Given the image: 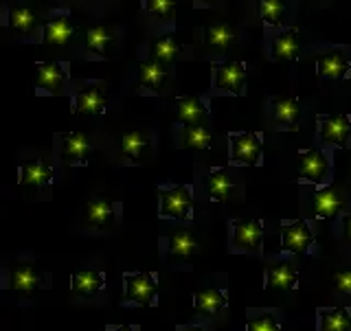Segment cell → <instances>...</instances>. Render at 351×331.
<instances>
[{
    "label": "cell",
    "instance_id": "31",
    "mask_svg": "<svg viewBox=\"0 0 351 331\" xmlns=\"http://www.w3.org/2000/svg\"><path fill=\"white\" fill-rule=\"evenodd\" d=\"M195 307L204 314H215L217 310H222V307L226 305V294L219 292L215 288H208V290H197L195 296Z\"/></svg>",
    "mask_w": 351,
    "mask_h": 331
},
{
    "label": "cell",
    "instance_id": "30",
    "mask_svg": "<svg viewBox=\"0 0 351 331\" xmlns=\"http://www.w3.org/2000/svg\"><path fill=\"white\" fill-rule=\"evenodd\" d=\"M237 40V33L226 27V25H213V27H206L204 29V42L206 47H213V49H219L224 51L228 49L230 44H235Z\"/></svg>",
    "mask_w": 351,
    "mask_h": 331
},
{
    "label": "cell",
    "instance_id": "14",
    "mask_svg": "<svg viewBox=\"0 0 351 331\" xmlns=\"http://www.w3.org/2000/svg\"><path fill=\"white\" fill-rule=\"evenodd\" d=\"M40 272L33 263H16L9 270V288L18 294H31L36 288H40Z\"/></svg>",
    "mask_w": 351,
    "mask_h": 331
},
{
    "label": "cell",
    "instance_id": "25",
    "mask_svg": "<svg viewBox=\"0 0 351 331\" xmlns=\"http://www.w3.org/2000/svg\"><path fill=\"white\" fill-rule=\"evenodd\" d=\"M145 147H149V136L145 132H130L121 138V156L132 164L141 162V154Z\"/></svg>",
    "mask_w": 351,
    "mask_h": 331
},
{
    "label": "cell",
    "instance_id": "3",
    "mask_svg": "<svg viewBox=\"0 0 351 331\" xmlns=\"http://www.w3.org/2000/svg\"><path fill=\"white\" fill-rule=\"evenodd\" d=\"M318 140L329 143V145H336L340 149L349 147V138H351V119L349 114H325L318 117Z\"/></svg>",
    "mask_w": 351,
    "mask_h": 331
},
{
    "label": "cell",
    "instance_id": "37",
    "mask_svg": "<svg viewBox=\"0 0 351 331\" xmlns=\"http://www.w3.org/2000/svg\"><path fill=\"white\" fill-rule=\"evenodd\" d=\"M336 290L343 292V294H351V270H345V272H338L336 274Z\"/></svg>",
    "mask_w": 351,
    "mask_h": 331
},
{
    "label": "cell",
    "instance_id": "16",
    "mask_svg": "<svg viewBox=\"0 0 351 331\" xmlns=\"http://www.w3.org/2000/svg\"><path fill=\"white\" fill-rule=\"evenodd\" d=\"M345 200L338 195V191H334L332 186H323L312 195V211L316 217L321 219H332L336 217L340 211H343Z\"/></svg>",
    "mask_w": 351,
    "mask_h": 331
},
{
    "label": "cell",
    "instance_id": "15",
    "mask_svg": "<svg viewBox=\"0 0 351 331\" xmlns=\"http://www.w3.org/2000/svg\"><path fill=\"white\" fill-rule=\"evenodd\" d=\"M38 71V88L49 95H60L64 82H66V73L64 66L60 62H40L36 64Z\"/></svg>",
    "mask_w": 351,
    "mask_h": 331
},
{
    "label": "cell",
    "instance_id": "7",
    "mask_svg": "<svg viewBox=\"0 0 351 331\" xmlns=\"http://www.w3.org/2000/svg\"><path fill=\"white\" fill-rule=\"evenodd\" d=\"M263 226L259 217H239L233 219V246L237 250L257 252L261 248Z\"/></svg>",
    "mask_w": 351,
    "mask_h": 331
},
{
    "label": "cell",
    "instance_id": "28",
    "mask_svg": "<svg viewBox=\"0 0 351 331\" xmlns=\"http://www.w3.org/2000/svg\"><path fill=\"white\" fill-rule=\"evenodd\" d=\"M9 27L11 31L22 33V36H29V33L38 27V18L29 7H11L9 9Z\"/></svg>",
    "mask_w": 351,
    "mask_h": 331
},
{
    "label": "cell",
    "instance_id": "24",
    "mask_svg": "<svg viewBox=\"0 0 351 331\" xmlns=\"http://www.w3.org/2000/svg\"><path fill=\"white\" fill-rule=\"evenodd\" d=\"M206 191L211 195V200L224 202L226 197L233 193V180L226 169H213L206 175Z\"/></svg>",
    "mask_w": 351,
    "mask_h": 331
},
{
    "label": "cell",
    "instance_id": "34",
    "mask_svg": "<svg viewBox=\"0 0 351 331\" xmlns=\"http://www.w3.org/2000/svg\"><path fill=\"white\" fill-rule=\"evenodd\" d=\"M112 40H114L112 33H110L106 27H93L90 31L86 33V49L97 53V55H101Z\"/></svg>",
    "mask_w": 351,
    "mask_h": 331
},
{
    "label": "cell",
    "instance_id": "33",
    "mask_svg": "<svg viewBox=\"0 0 351 331\" xmlns=\"http://www.w3.org/2000/svg\"><path fill=\"white\" fill-rule=\"evenodd\" d=\"M285 14V0H259V16L270 27L281 25V18Z\"/></svg>",
    "mask_w": 351,
    "mask_h": 331
},
{
    "label": "cell",
    "instance_id": "19",
    "mask_svg": "<svg viewBox=\"0 0 351 331\" xmlns=\"http://www.w3.org/2000/svg\"><path fill=\"white\" fill-rule=\"evenodd\" d=\"M114 204L108 200H90L84 211V224L93 228H110L114 224Z\"/></svg>",
    "mask_w": 351,
    "mask_h": 331
},
{
    "label": "cell",
    "instance_id": "29",
    "mask_svg": "<svg viewBox=\"0 0 351 331\" xmlns=\"http://www.w3.org/2000/svg\"><path fill=\"white\" fill-rule=\"evenodd\" d=\"M321 331H351V314L347 307L321 310Z\"/></svg>",
    "mask_w": 351,
    "mask_h": 331
},
{
    "label": "cell",
    "instance_id": "1",
    "mask_svg": "<svg viewBox=\"0 0 351 331\" xmlns=\"http://www.w3.org/2000/svg\"><path fill=\"white\" fill-rule=\"evenodd\" d=\"M160 217L169 219H186L193 208V197L186 184L160 186Z\"/></svg>",
    "mask_w": 351,
    "mask_h": 331
},
{
    "label": "cell",
    "instance_id": "13",
    "mask_svg": "<svg viewBox=\"0 0 351 331\" xmlns=\"http://www.w3.org/2000/svg\"><path fill=\"white\" fill-rule=\"evenodd\" d=\"M349 73V58L343 49H332L318 58V75L323 79H345Z\"/></svg>",
    "mask_w": 351,
    "mask_h": 331
},
{
    "label": "cell",
    "instance_id": "35",
    "mask_svg": "<svg viewBox=\"0 0 351 331\" xmlns=\"http://www.w3.org/2000/svg\"><path fill=\"white\" fill-rule=\"evenodd\" d=\"M246 331H281V327L272 314H261L257 318H250L246 323Z\"/></svg>",
    "mask_w": 351,
    "mask_h": 331
},
{
    "label": "cell",
    "instance_id": "27",
    "mask_svg": "<svg viewBox=\"0 0 351 331\" xmlns=\"http://www.w3.org/2000/svg\"><path fill=\"white\" fill-rule=\"evenodd\" d=\"M182 51V47L178 42H173L167 36H160V38H154L149 42V58L154 62H160V64H167L171 60H176V55Z\"/></svg>",
    "mask_w": 351,
    "mask_h": 331
},
{
    "label": "cell",
    "instance_id": "32",
    "mask_svg": "<svg viewBox=\"0 0 351 331\" xmlns=\"http://www.w3.org/2000/svg\"><path fill=\"white\" fill-rule=\"evenodd\" d=\"M211 145V132L202 125H184L182 147L184 149H208Z\"/></svg>",
    "mask_w": 351,
    "mask_h": 331
},
{
    "label": "cell",
    "instance_id": "18",
    "mask_svg": "<svg viewBox=\"0 0 351 331\" xmlns=\"http://www.w3.org/2000/svg\"><path fill=\"white\" fill-rule=\"evenodd\" d=\"M301 49V36L296 29L281 31L277 38L270 44V53L274 60H283V62H292L296 60V53Z\"/></svg>",
    "mask_w": 351,
    "mask_h": 331
},
{
    "label": "cell",
    "instance_id": "26",
    "mask_svg": "<svg viewBox=\"0 0 351 331\" xmlns=\"http://www.w3.org/2000/svg\"><path fill=\"white\" fill-rule=\"evenodd\" d=\"M165 77H167V71H165V66L160 62H143L138 66V79L136 84L141 88H147V90H158V88L162 86Z\"/></svg>",
    "mask_w": 351,
    "mask_h": 331
},
{
    "label": "cell",
    "instance_id": "5",
    "mask_svg": "<svg viewBox=\"0 0 351 331\" xmlns=\"http://www.w3.org/2000/svg\"><path fill=\"white\" fill-rule=\"evenodd\" d=\"M123 281H125V303H136L143 307H149L154 303V296L158 292L154 274L128 272V274H123Z\"/></svg>",
    "mask_w": 351,
    "mask_h": 331
},
{
    "label": "cell",
    "instance_id": "6",
    "mask_svg": "<svg viewBox=\"0 0 351 331\" xmlns=\"http://www.w3.org/2000/svg\"><path fill=\"white\" fill-rule=\"evenodd\" d=\"M108 106V86L104 82H88L75 95V114H101Z\"/></svg>",
    "mask_w": 351,
    "mask_h": 331
},
{
    "label": "cell",
    "instance_id": "36",
    "mask_svg": "<svg viewBox=\"0 0 351 331\" xmlns=\"http://www.w3.org/2000/svg\"><path fill=\"white\" fill-rule=\"evenodd\" d=\"M176 0H145V11L152 16H171Z\"/></svg>",
    "mask_w": 351,
    "mask_h": 331
},
{
    "label": "cell",
    "instance_id": "17",
    "mask_svg": "<svg viewBox=\"0 0 351 331\" xmlns=\"http://www.w3.org/2000/svg\"><path fill=\"white\" fill-rule=\"evenodd\" d=\"M90 156V140L82 132H71L62 136V158L69 164H84Z\"/></svg>",
    "mask_w": 351,
    "mask_h": 331
},
{
    "label": "cell",
    "instance_id": "20",
    "mask_svg": "<svg viewBox=\"0 0 351 331\" xmlns=\"http://www.w3.org/2000/svg\"><path fill=\"white\" fill-rule=\"evenodd\" d=\"M176 108H178V119L184 125H200L206 119V106L195 95L176 99Z\"/></svg>",
    "mask_w": 351,
    "mask_h": 331
},
{
    "label": "cell",
    "instance_id": "4",
    "mask_svg": "<svg viewBox=\"0 0 351 331\" xmlns=\"http://www.w3.org/2000/svg\"><path fill=\"white\" fill-rule=\"evenodd\" d=\"M246 66L244 62H224L213 69V90L228 95H244Z\"/></svg>",
    "mask_w": 351,
    "mask_h": 331
},
{
    "label": "cell",
    "instance_id": "10",
    "mask_svg": "<svg viewBox=\"0 0 351 331\" xmlns=\"http://www.w3.org/2000/svg\"><path fill=\"white\" fill-rule=\"evenodd\" d=\"M75 27L71 22L69 11H55L53 18L44 25V44L49 47H64L73 38Z\"/></svg>",
    "mask_w": 351,
    "mask_h": 331
},
{
    "label": "cell",
    "instance_id": "9",
    "mask_svg": "<svg viewBox=\"0 0 351 331\" xmlns=\"http://www.w3.org/2000/svg\"><path fill=\"white\" fill-rule=\"evenodd\" d=\"M299 173L305 182H323L329 175V160L327 156L316 147L299 151Z\"/></svg>",
    "mask_w": 351,
    "mask_h": 331
},
{
    "label": "cell",
    "instance_id": "41",
    "mask_svg": "<svg viewBox=\"0 0 351 331\" xmlns=\"http://www.w3.org/2000/svg\"><path fill=\"white\" fill-rule=\"evenodd\" d=\"M197 3H204L206 5V3H213V0H197Z\"/></svg>",
    "mask_w": 351,
    "mask_h": 331
},
{
    "label": "cell",
    "instance_id": "2",
    "mask_svg": "<svg viewBox=\"0 0 351 331\" xmlns=\"http://www.w3.org/2000/svg\"><path fill=\"white\" fill-rule=\"evenodd\" d=\"M230 140V162L257 167L261 158V136L257 132H233Z\"/></svg>",
    "mask_w": 351,
    "mask_h": 331
},
{
    "label": "cell",
    "instance_id": "40",
    "mask_svg": "<svg viewBox=\"0 0 351 331\" xmlns=\"http://www.w3.org/2000/svg\"><path fill=\"white\" fill-rule=\"evenodd\" d=\"M180 331H204L202 327H182Z\"/></svg>",
    "mask_w": 351,
    "mask_h": 331
},
{
    "label": "cell",
    "instance_id": "23",
    "mask_svg": "<svg viewBox=\"0 0 351 331\" xmlns=\"http://www.w3.org/2000/svg\"><path fill=\"white\" fill-rule=\"evenodd\" d=\"M106 277L99 270H77L73 274V292L80 296H93L104 288Z\"/></svg>",
    "mask_w": 351,
    "mask_h": 331
},
{
    "label": "cell",
    "instance_id": "8",
    "mask_svg": "<svg viewBox=\"0 0 351 331\" xmlns=\"http://www.w3.org/2000/svg\"><path fill=\"white\" fill-rule=\"evenodd\" d=\"M281 235H283V248L288 252H294V255H303L314 241V233L307 226L305 219H294V222L283 219Z\"/></svg>",
    "mask_w": 351,
    "mask_h": 331
},
{
    "label": "cell",
    "instance_id": "12",
    "mask_svg": "<svg viewBox=\"0 0 351 331\" xmlns=\"http://www.w3.org/2000/svg\"><path fill=\"white\" fill-rule=\"evenodd\" d=\"M55 178V169L44 160H27L20 167V184L29 189H42Z\"/></svg>",
    "mask_w": 351,
    "mask_h": 331
},
{
    "label": "cell",
    "instance_id": "38",
    "mask_svg": "<svg viewBox=\"0 0 351 331\" xmlns=\"http://www.w3.org/2000/svg\"><path fill=\"white\" fill-rule=\"evenodd\" d=\"M343 226H345V244H351V215L343 219Z\"/></svg>",
    "mask_w": 351,
    "mask_h": 331
},
{
    "label": "cell",
    "instance_id": "39",
    "mask_svg": "<svg viewBox=\"0 0 351 331\" xmlns=\"http://www.w3.org/2000/svg\"><path fill=\"white\" fill-rule=\"evenodd\" d=\"M106 331H134L130 325H121V327H108Z\"/></svg>",
    "mask_w": 351,
    "mask_h": 331
},
{
    "label": "cell",
    "instance_id": "22",
    "mask_svg": "<svg viewBox=\"0 0 351 331\" xmlns=\"http://www.w3.org/2000/svg\"><path fill=\"white\" fill-rule=\"evenodd\" d=\"M195 252H197V241L186 230H173V233H169V248H167L169 261L189 259Z\"/></svg>",
    "mask_w": 351,
    "mask_h": 331
},
{
    "label": "cell",
    "instance_id": "21",
    "mask_svg": "<svg viewBox=\"0 0 351 331\" xmlns=\"http://www.w3.org/2000/svg\"><path fill=\"white\" fill-rule=\"evenodd\" d=\"M296 281H299V272L294 270L290 261H279L268 270V288L270 290H294Z\"/></svg>",
    "mask_w": 351,
    "mask_h": 331
},
{
    "label": "cell",
    "instance_id": "11",
    "mask_svg": "<svg viewBox=\"0 0 351 331\" xmlns=\"http://www.w3.org/2000/svg\"><path fill=\"white\" fill-rule=\"evenodd\" d=\"M272 119L279 130H296L301 119V103L296 97L272 99Z\"/></svg>",
    "mask_w": 351,
    "mask_h": 331
}]
</instances>
